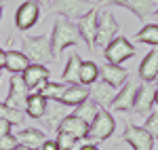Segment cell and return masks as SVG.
Masks as SVG:
<instances>
[{
	"instance_id": "cell-8",
	"label": "cell",
	"mask_w": 158,
	"mask_h": 150,
	"mask_svg": "<svg viewBox=\"0 0 158 150\" xmlns=\"http://www.w3.org/2000/svg\"><path fill=\"white\" fill-rule=\"evenodd\" d=\"M103 55H106V59L110 63H116V66H120L122 62H127V59H131L135 55V47L127 40L124 36H116L112 42H110L108 47L103 49Z\"/></svg>"
},
{
	"instance_id": "cell-11",
	"label": "cell",
	"mask_w": 158,
	"mask_h": 150,
	"mask_svg": "<svg viewBox=\"0 0 158 150\" xmlns=\"http://www.w3.org/2000/svg\"><path fill=\"white\" fill-rule=\"evenodd\" d=\"M68 108L70 106H65L61 100H49L47 97V106H44V114H42V123H44V127L47 129H55L57 131V127H59V123L68 116Z\"/></svg>"
},
{
	"instance_id": "cell-41",
	"label": "cell",
	"mask_w": 158,
	"mask_h": 150,
	"mask_svg": "<svg viewBox=\"0 0 158 150\" xmlns=\"http://www.w3.org/2000/svg\"><path fill=\"white\" fill-rule=\"evenodd\" d=\"M15 150H32V148H27V146H21V144H17V148Z\"/></svg>"
},
{
	"instance_id": "cell-15",
	"label": "cell",
	"mask_w": 158,
	"mask_h": 150,
	"mask_svg": "<svg viewBox=\"0 0 158 150\" xmlns=\"http://www.w3.org/2000/svg\"><path fill=\"white\" fill-rule=\"evenodd\" d=\"M99 76H101V80H106L108 85L112 87H122L127 80H129V72L120 68V66H116V63H101V68H99Z\"/></svg>"
},
{
	"instance_id": "cell-23",
	"label": "cell",
	"mask_w": 158,
	"mask_h": 150,
	"mask_svg": "<svg viewBox=\"0 0 158 150\" xmlns=\"http://www.w3.org/2000/svg\"><path fill=\"white\" fill-rule=\"evenodd\" d=\"M99 110H101V106H99L97 101H93L91 97L89 100H85L82 104H78V106H74V112L78 118H82L86 125H91L93 121H95V116L99 114Z\"/></svg>"
},
{
	"instance_id": "cell-28",
	"label": "cell",
	"mask_w": 158,
	"mask_h": 150,
	"mask_svg": "<svg viewBox=\"0 0 158 150\" xmlns=\"http://www.w3.org/2000/svg\"><path fill=\"white\" fill-rule=\"evenodd\" d=\"M55 142H57L59 150H78V148H80V142H82V139L74 138V135L65 133V131H57V138H55Z\"/></svg>"
},
{
	"instance_id": "cell-44",
	"label": "cell",
	"mask_w": 158,
	"mask_h": 150,
	"mask_svg": "<svg viewBox=\"0 0 158 150\" xmlns=\"http://www.w3.org/2000/svg\"><path fill=\"white\" fill-rule=\"evenodd\" d=\"M0 76H2V70H0Z\"/></svg>"
},
{
	"instance_id": "cell-19",
	"label": "cell",
	"mask_w": 158,
	"mask_h": 150,
	"mask_svg": "<svg viewBox=\"0 0 158 150\" xmlns=\"http://www.w3.org/2000/svg\"><path fill=\"white\" fill-rule=\"evenodd\" d=\"M15 139H17V144H21V146H27V148L32 150H38L42 144H44V139H47V135H44V131L42 129H23V131H19L17 135H15Z\"/></svg>"
},
{
	"instance_id": "cell-32",
	"label": "cell",
	"mask_w": 158,
	"mask_h": 150,
	"mask_svg": "<svg viewBox=\"0 0 158 150\" xmlns=\"http://www.w3.org/2000/svg\"><path fill=\"white\" fill-rule=\"evenodd\" d=\"M15 148H17V139H15L13 133L0 138V150H15Z\"/></svg>"
},
{
	"instance_id": "cell-45",
	"label": "cell",
	"mask_w": 158,
	"mask_h": 150,
	"mask_svg": "<svg viewBox=\"0 0 158 150\" xmlns=\"http://www.w3.org/2000/svg\"><path fill=\"white\" fill-rule=\"evenodd\" d=\"M156 2H158V0H156Z\"/></svg>"
},
{
	"instance_id": "cell-26",
	"label": "cell",
	"mask_w": 158,
	"mask_h": 150,
	"mask_svg": "<svg viewBox=\"0 0 158 150\" xmlns=\"http://www.w3.org/2000/svg\"><path fill=\"white\" fill-rule=\"evenodd\" d=\"M137 42H143V45H152V47H158V24H148L143 25L137 36H135Z\"/></svg>"
},
{
	"instance_id": "cell-12",
	"label": "cell",
	"mask_w": 158,
	"mask_h": 150,
	"mask_svg": "<svg viewBox=\"0 0 158 150\" xmlns=\"http://www.w3.org/2000/svg\"><path fill=\"white\" fill-rule=\"evenodd\" d=\"M137 89L139 85H135V80H127L120 89H118V93H116V97L112 101V110H120V112H127V110H133V104H135V95H137Z\"/></svg>"
},
{
	"instance_id": "cell-6",
	"label": "cell",
	"mask_w": 158,
	"mask_h": 150,
	"mask_svg": "<svg viewBox=\"0 0 158 150\" xmlns=\"http://www.w3.org/2000/svg\"><path fill=\"white\" fill-rule=\"evenodd\" d=\"M122 142L129 144L133 150H154V138L152 133L143 129V127H135L129 121L124 123V131H122Z\"/></svg>"
},
{
	"instance_id": "cell-22",
	"label": "cell",
	"mask_w": 158,
	"mask_h": 150,
	"mask_svg": "<svg viewBox=\"0 0 158 150\" xmlns=\"http://www.w3.org/2000/svg\"><path fill=\"white\" fill-rule=\"evenodd\" d=\"M30 59L23 51H6V63H4V70H9L11 74H21L25 68L30 66Z\"/></svg>"
},
{
	"instance_id": "cell-43",
	"label": "cell",
	"mask_w": 158,
	"mask_h": 150,
	"mask_svg": "<svg viewBox=\"0 0 158 150\" xmlns=\"http://www.w3.org/2000/svg\"><path fill=\"white\" fill-rule=\"evenodd\" d=\"M154 85H156V87H158V74H156V78H154Z\"/></svg>"
},
{
	"instance_id": "cell-14",
	"label": "cell",
	"mask_w": 158,
	"mask_h": 150,
	"mask_svg": "<svg viewBox=\"0 0 158 150\" xmlns=\"http://www.w3.org/2000/svg\"><path fill=\"white\" fill-rule=\"evenodd\" d=\"M156 85L152 83H146V85H139L137 89V95H135V104H133V110L139 114H150L152 108L156 106Z\"/></svg>"
},
{
	"instance_id": "cell-27",
	"label": "cell",
	"mask_w": 158,
	"mask_h": 150,
	"mask_svg": "<svg viewBox=\"0 0 158 150\" xmlns=\"http://www.w3.org/2000/svg\"><path fill=\"white\" fill-rule=\"evenodd\" d=\"M99 80V66L95 62H82L80 66V83L82 85H93Z\"/></svg>"
},
{
	"instance_id": "cell-1",
	"label": "cell",
	"mask_w": 158,
	"mask_h": 150,
	"mask_svg": "<svg viewBox=\"0 0 158 150\" xmlns=\"http://www.w3.org/2000/svg\"><path fill=\"white\" fill-rule=\"evenodd\" d=\"M80 42H82V36L78 32V25L74 24L72 19L57 15V19L53 24V34H51L53 57L57 59L65 47H74V45H80Z\"/></svg>"
},
{
	"instance_id": "cell-29",
	"label": "cell",
	"mask_w": 158,
	"mask_h": 150,
	"mask_svg": "<svg viewBox=\"0 0 158 150\" xmlns=\"http://www.w3.org/2000/svg\"><path fill=\"white\" fill-rule=\"evenodd\" d=\"M65 87H68L65 83H53V80H49L47 87L42 89L40 95H44V97H49V100H61V95H63Z\"/></svg>"
},
{
	"instance_id": "cell-7",
	"label": "cell",
	"mask_w": 158,
	"mask_h": 150,
	"mask_svg": "<svg viewBox=\"0 0 158 150\" xmlns=\"http://www.w3.org/2000/svg\"><path fill=\"white\" fill-rule=\"evenodd\" d=\"M27 97H30V89L23 83L21 74H11V87H9V95L4 104L9 108H15V110H21L25 112V104H27Z\"/></svg>"
},
{
	"instance_id": "cell-4",
	"label": "cell",
	"mask_w": 158,
	"mask_h": 150,
	"mask_svg": "<svg viewBox=\"0 0 158 150\" xmlns=\"http://www.w3.org/2000/svg\"><path fill=\"white\" fill-rule=\"evenodd\" d=\"M93 6L91 0H51L49 4V13H55V15H61V17H68V19H80L85 13H89Z\"/></svg>"
},
{
	"instance_id": "cell-21",
	"label": "cell",
	"mask_w": 158,
	"mask_h": 150,
	"mask_svg": "<svg viewBox=\"0 0 158 150\" xmlns=\"http://www.w3.org/2000/svg\"><path fill=\"white\" fill-rule=\"evenodd\" d=\"M124 9H129L139 21H146L156 11V0H127Z\"/></svg>"
},
{
	"instance_id": "cell-2",
	"label": "cell",
	"mask_w": 158,
	"mask_h": 150,
	"mask_svg": "<svg viewBox=\"0 0 158 150\" xmlns=\"http://www.w3.org/2000/svg\"><path fill=\"white\" fill-rule=\"evenodd\" d=\"M21 51L27 55V59L32 63H49L53 62V47H51V34L42 36H23L21 38Z\"/></svg>"
},
{
	"instance_id": "cell-25",
	"label": "cell",
	"mask_w": 158,
	"mask_h": 150,
	"mask_svg": "<svg viewBox=\"0 0 158 150\" xmlns=\"http://www.w3.org/2000/svg\"><path fill=\"white\" fill-rule=\"evenodd\" d=\"M80 66H82V59L76 53H72L61 72V80L63 83H80Z\"/></svg>"
},
{
	"instance_id": "cell-10",
	"label": "cell",
	"mask_w": 158,
	"mask_h": 150,
	"mask_svg": "<svg viewBox=\"0 0 158 150\" xmlns=\"http://www.w3.org/2000/svg\"><path fill=\"white\" fill-rule=\"evenodd\" d=\"M97 21H99V11L97 9H91L89 13H85L80 19H78V32L82 36V42H85L89 49H95V36H97Z\"/></svg>"
},
{
	"instance_id": "cell-37",
	"label": "cell",
	"mask_w": 158,
	"mask_h": 150,
	"mask_svg": "<svg viewBox=\"0 0 158 150\" xmlns=\"http://www.w3.org/2000/svg\"><path fill=\"white\" fill-rule=\"evenodd\" d=\"M106 4H118V6H124L127 4V0H103Z\"/></svg>"
},
{
	"instance_id": "cell-34",
	"label": "cell",
	"mask_w": 158,
	"mask_h": 150,
	"mask_svg": "<svg viewBox=\"0 0 158 150\" xmlns=\"http://www.w3.org/2000/svg\"><path fill=\"white\" fill-rule=\"evenodd\" d=\"M38 150H59V146H57V142H55V139L47 138V139H44V144H42Z\"/></svg>"
},
{
	"instance_id": "cell-5",
	"label": "cell",
	"mask_w": 158,
	"mask_h": 150,
	"mask_svg": "<svg viewBox=\"0 0 158 150\" xmlns=\"http://www.w3.org/2000/svg\"><path fill=\"white\" fill-rule=\"evenodd\" d=\"M120 34V24L116 21V17L112 15V11H101L97 21V36H95V47H108L114 38Z\"/></svg>"
},
{
	"instance_id": "cell-40",
	"label": "cell",
	"mask_w": 158,
	"mask_h": 150,
	"mask_svg": "<svg viewBox=\"0 0 158 150\" xmlns=\"http://www.w3.org/2000/svg\"><path fill=\"white\" fill-rule=\"evenodd\" d=\"M38 4H44V6H47V9H49V4H51V0H36Z\"/></svg>"
},
{
	"instance_id": "cell-36",
	"label": "cell",
	"mask_w": 158,
	"mask_h": 150,
	"mask_svg": "<svg viewBox=\"0 0 158 150\" xmlns=\"http://www.w3.org/2000/svg\"><path fill=\"white\" fill-rule=\"evenodd\" d=\"M78 150H99V148L95 146V144H86V142H85V144H80V148H78Z\"/></svg>"
},
{
	"instance_id": "cell-16",
	"label": "cell",
	"mask_w": 158,
	"mask_h": 150,
	"mask_svg": "<svg viewBox=\"0 0 158 150\" xmlns=\"http://www.w3.org/2000/svg\"><path fill=\"white\" fill-rule=\"evenodd\" d=\"M85 100H89V87L82 85V83H68V87L63 91V95H61V101L65 104V106H78V104H82Z\"/></svg>"
},
{
	"instance_id": "cell-3",
	"label": "cell",
	"mask_w": 158,
	"mask_h": 150,
	"mask_svg": "<svg viewBox=\"0 0 158 150\" xmlns=\"http://www.w3.org/2000/svg\"><path fill=\"white\" fill-rule=\"evenodd\" d=\"M114 129H116V121H114L112 112H108L106 108H101L99 114L95 116V121L89 125L85 142H103L110 135H114Z\"/></svg>"
},
{
	"instance_id": "cell-42",
	"label": "cell",
	"mask_w": 158,
	"mask_h": 150,
	"mask_svg": "<svg viewBox=\"0 0 158 150\" xmlns=\"http://www.w3.org/2000/svg\"><path fill=\"white\" fill-rule=\"evenodd\" d=\"M154 101H156V106H158V87H156V97H154Z\"/></svg>"
},
{
	"instance_id": "cell-38",
	"label": "cell",
	"mask_w": 158,
	"mask_h": 150,
	"mask_svg": "<svg viewBox=\"0 0 158 150\" xmlns=\"http://www.w3.org/2000/svg\"><path fill=\"white\" fill-rule=\"evenodd\" d=\"M2 13H4V0H0V21H2Z\"/></svg>"
},
{
	"instance_id": "cell-30",
	"label": "cell",
	"mask_w": 158,
	"mask_h": 150,
	"mask_svg": "<svg viewBox=\"0 0 158 150\" xmlns=\"http://www.w3.org/2000/svg\"><path fill=\"white\" fill-rule=\"evenodd\" d=\"M23 114L21 110H15V108H9L4 101L0 104V118H6V121H11L13 125H19L21 121H23Z\"/></svg>"
},
{
	"instance_id": "cell-46",
	"label": "cell",
	"mask_w": 158,
	"mask_h": 150,
	"mask_svg": "<svg viewBox=\"0 0 158 150\" xmlns=\"http://www.w3.org/2000/svg\"><path fill=\"white\" fill-rule=\"evenodd\" d=\"M156 51H158V49H156Z\"/></svg>"
},
{
	"instance_id": "cell-20",
	"label": "cell",
	"mask_w": 158,
	"mask_h": 150,
	"mask_svg": "<svg viewBox=\"0 0 158 150\" xmlns=\"http://www.w3.org/2000/svg\"><path fill=\"white\" fill-rule=\"evenodd\" d=\"M158 74V51H150L143 62L139 63V78L143 83H154Z\"/></svg>"
},
{
	"instance_id": "cell-39",
	"label": "cell",
	"mask_w": 158,
	"mask_h": 150,
	"mask_svg": "<svg viewBox=\"0 0 158 150\" xmlns=\"http://www.w3.org/2000/svg\"><path fill=\"white\" fill-rule=\"evenodd\" d=\"M152 19H154V24H158V6H156V11L152 13Z\"/></svg>"
},
{
	"instance_id": "cell-17",
	"label": "cell",
	"mask_w": 158,
	"mask_h": 150,
	"mask_svg": "<svg viewBox=\"0 0 158 150\" xmlns=\"http://www.w3.org/2000/svg\"><path fill=\"white\" fill-rule=\"evenodd\" d=\"M57 131H65V133H70V135H74V138L85 139L86 131H89V125H86L82 118H78L76 114H68V116L59 123Z\"/></svg>"
},
{
	"instance_id": "cell-24",
	"label": "cell",
	"mask_w": 158,
	"mask_h": 150,
	"mask_svg": "<svg viewBox=\"0 0 158 150\" xmlns=\"http://www.w3.org/2000/svg\"><path fill=\"white\" fill-rule=\"evenodd\" d=\"M44 106H47V97H44V95H40V93H30V97H27V104H25V114H27L30 118L42 121Z\"/></svg>"
},
{
	"instance_id": "cell-35",
	"label": "cell",
	"mask_w": 158,
	"mask_h": 150,
	"mask_svg": "<svg viewBox=\"0 0 158 150\" xmlns=\"http://www.w3.org/2000/svg\"><path fill=\"white\" fill-rule=\"evenodd\" d=\"M4 63H6V51L0 47V70H4Z\"/></svg>"
},
{
	"instance_id": "cell-31",
	"label": "cell",
	"mask_w": 158,
	"mask_h": 150,
	"mask_svg": "<svg viewBox=\"0 0 158 150\" xmlns=\"http://www.w3.org/2000/svg\"><path fill=\"white\" fill-rule=\"evenodd\" d=\"M143 129H148L152 133V138H158V112H150L146 114V123H143Z\"/></svg>"
},
{
	"instance_id": "cell-18",
	"label": "cell",
	"mask_w": 158,
	"mask_h": 150,
	"mask_svg": "<svg viewBox=\"0 0 158 150\" xmlns=\"http://www.w3.org/2000/svg\"><path fill=\"white\" fill-rule=\"evenodd\" d=\"M49 76H51L49 68L44 63H30L23 72H21V78H23V83L27 85V89L36 87L40 80H49Z\"/></svg>"
},
{
	"instance_id": "cell-13",
	"label": "cell",
	"mask_w": 158,
	"mask_h": 150,
	"mask_svg": "<svg viewBox=\"0 0 158 150\" xmlns=\"http://www.w3.org/2000/svg\"><path fill=\"white\" fill-rule=\"evenodd\" d=\"M116 93H118V89L112 87V85H108L106 80H95L93 85H89V97H91L93 101H97L99 106L106 108V110L112 106Z\"/></svg>"
},
{
	"instance_id": "cell-33",
	"label": "cell",
	"mask_w": 158,
	"mask_h": 150,
	"mask_svg": "<svg viewBox=\"0 0 158 150\" xmlns=\"http://www.w3.org/2000/svg\"><path fill=\"white\" fill-rule=\"evenodd\" d=\"M13 129V123L11 121H6V118H0V138L2 135H9Z\"/></svg>"
},
{
	"instance_id": "cell-9",
	"label": "cell",
	"mask_w": 158,
	"mask_h": 150,
	"mask_svg": "<svg viewBox=\"0 0 158 150\" xmlns=\"http://www.w3.org/2000/svg\"><path fill=\"white\" fill-rule=\"evenodd\" d=\"M38 19H40V4L36 0H25L15 11V28L21 30V32L34 28L38 24Z\"/></svg>"
}]
</instances>
